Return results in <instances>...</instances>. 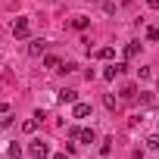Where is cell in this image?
Returning <instances> with one entry per match:
<instances>
[{"instance_id":"ffe728a7","label":"cell","mask_w":159,"mask_h":159,"mask_svg":"<svg viewBox=\"0 0 159 159\" xmlns=\"http://www.w3.org/2000/svg\"><path fill=\"white\" fill-rule=\"evenodd\" d=\"M53 159H69V156H66V153H56V156H53Z\"/></svg>"},{"instance_id":"5b68a950","label":"cell","mask_w":159,"mask_h":159,"mask_svg":"<svg viewBox=\"0 0 159 159\" xmlns=\"http://www.w3.org/2000/svg\"><path fill=\"white\" fill-rule=\"evenodd\" d=\"M44 50H47V41H44V38H34V41L28 44V53H31V56H41Z\"/></svg>"},{"instance_id":"e0dca14e","label":"cell","mask_w":159,"mask_h":159,"mask_svg":"<svg viewBox=\"0 0 159 159\" xmlns=\"http://www.w3.org/2000/svg\"><path fill=\"white\" fill-rule=\"evenodd\" d=\"M109 143H112V140H103V143H100V153H103V156H109V150H112Z\"/></svg>"},{"instance_id":"4fadbf2b","label":"cell","mask_w":159,"mask_h":159,"mask_svg":"<svg viewBox=\"0 0 159 159\" xmlns=\"http://www.w3.org/2000/svg\"><path fill=\"white\" fill-rule=\"evenodd\" d=\"M34 128H38V119H25V122H22V131H25V134H31Z\"/></svg>"},{"instance_id":"ac0fdd59","label":"cell","mask_w":159,"mask_h":159,"mask_svg":"<svg viewBox=\"0 0 159 159\" xmlns=\"http://www.w3.org/2000/svg\"><path fill=\"white\" fill-rule=\"evenodd\" d=\"M147 38L150 41H159V28H147Z\"/></svg>"},{"instance_id":"8fae6325","label":"cell","mask_w":159,"mask_h":159,"mask_svg":"<svg viewBox=\"0 0 159 159\" xmlns=\"http://www.w3.org/2000/svg\"><path fill=\"white\" fill-rule=\"evenodd\" d=\"M44 66H47V69H53V72H59V69H62V62H59L56 56H47V59H44Z\"/></svg>"},{"instance_id":"3957f363","label":"cell","mask_w":159,"mask_h":159,"mask_svg":"<svg viewBox=\"0 0 159 159\" xmlns=\"http://www.w3.org/2000/svg\"><path fill=\"white\" fill-rule=\"evenodd\" d=\"M13 38H28V19H16L13 22Z\"/></svg>"},{"instance_id":"52a82bcc","label":"cell","mask_w":159,"mask_h":159,"mask_svg":"<svg viewBox=\"0 0 159 159\" xmlns=\"http://www.w3.org/2000/svg\"><path fill=\"white\" fill-rule=\"evenodd\" d=\"M78 140H81V143H94V140H97L94 128H81V131H78Z\"/></svg>"},{"instance_id":"9a60e30c","label":"cell","mask_w":159,"mask_h":159,"mask_svg":"<svg viewBox=\"0 0 159 159\" xmlns=\"http://www.w3.org/2000/svg\"><path fill=\"white\" fill-rule=\"evenodd\" d=\"M137 75H140L143 81H147V78H153V69H150V66H143V69H137Z\"/></svg>"},{"instance_id":"277c9868","label":"cell","mask_w":159,"mask_h":159,"mask_svg":"<svg viewBox=\"0 0 159 159\" xmlns=\"http://www.w3.org/2000/svg\"><path fill=\"white\" fill-rule=\"evenodd\" d=\"M125 69H128L125 62H119V66H106V69H103V78H106V81H112V78H116V75H122Z\"/></svg>"},{"instance_id":"7a4b0ae2","label":"cell","mask_w":159,"mask_h":159,"mask_svg":"<svg viewBox=\"0 0 159 159\" xmlns=\"http://www.w3.org/2000/svg\"><path fill=\"white\" fill-rule=\"evenodd\" d=\"M91 116V103H72V119H88Z\"/></svg>"},{"instance_id":"30bf717a","label":"cell","mask_w":159,"mask_h":159,"mask_svg":"<svg viewBox=\"0 0 159 159\" xmlns=\"http://www.w3.org/2000/svg\"><path fill=\"white\" fill-rule=\"evenodd\" d=\"M112 56H116L112 47H100V50H97V59H112Z\"/></svg>"},{"instance_id":"6da1fadb","label":"cell","mask_w":159,"mask_h":159,"mask_svg":"<svg viewBox=\"0 0 159 159\" xmlns=\"http://www.w3.org/2000/svg\"><path fill=\"white\" fill-rule=\"evenodd\" d=\"M28 156H31V159H47V156H50L47 140H41V137H38V140H31V143H28Z\"/></svg>"},{"instance_id":"2e32d148","label":"cell","mask_w":159,"mask_h":159,"mask_svg":"<svg viewBox=\"0 0 159 159\" xmlns=\"http://www.w3.org/2000/svg\"><path fill=\"white\" fill-rule=\"evenodd\" d=\"M103 103H106V106H109V109H116V106H119V103H116V97H112V94H106V97H103Z\"/></svg>"},{"instance_id":"7c38bea8","label":"cell","mask_w":159,"mask_h":159,"mask_svg":"<svg viewBox=\"0 0 159 159\" xmlns=\"http://www.w3.org/2000/svg\"><path fill=\"white\" fill-rule=\"evenodd\" d=\"M7 156H10V159H19V156H22V147H19V143H10V147H7Z\"/></svg>"},{"instance_id":"ba28073f","label":"cell","mask_w":159,"mask_h":159,"mask_svg":"<svg viewBox=\"0 0 159 159\" xmlns=\"http://www.w3.org/2000/svg\"><path fill=\"white\" fill-rule=\"evenodd\" d=\"M137 53H140V44H137V41H131V44H125V56H128V59H134Z\"/></svg>"},{"instance_id":"d6986e66","label":"cell","mask_w":159,"mask_h":159,"mask_svg":"<svg viewBox=\"0 0 159 159\" xmlns=\"http://www.w3.org/2000/svg\"><path fill=\"white\" fill-rule=\"evenodd\" d=\"M147 3H150V7H153V10H156V7H159V0H147Z\"/></svg>"},{"instance_id":"9c48e42d","label":"cell","mask_w":159,"mask_h":159,"mask_svg":"<svg viewBox=\"0 0 159 159\" xmlns=\"http://www.w3.org/2000/svg\"><path fill=\"white\" fill-rule=\"evenodd\" d=\"M72 25H75L78 31H84V28L91 25V19H88V16H75V22H72Z\"/></svg>"},{"instance_id":"8992f818","label":"cell","mask_w":159,"mask_h":159,"mask_svg":"<svg viewBox=\"0 0 159 159\" xmlns=\"http://www.w3.org/2000/svg\"><path fill=\"white\" fill-rule=\"evenodd\" d=\"M56 100H59V103H78V94L69 91V88H62V91L56 94Z\"/></svg>"},{"instance_id":"5bb4252c","label":"cell","mask_w":159,"mask_h":159,"mask_svg":"<svg viewBox=\"0 0 159 159\" xmlns=\"http://www.w3.org/2000/svg\"><path fill=\"white\" fill-rule=\"evenodd\" d=\"M143 143H147V150H159V134H150Z\"/></svg>"}]
</instances>
